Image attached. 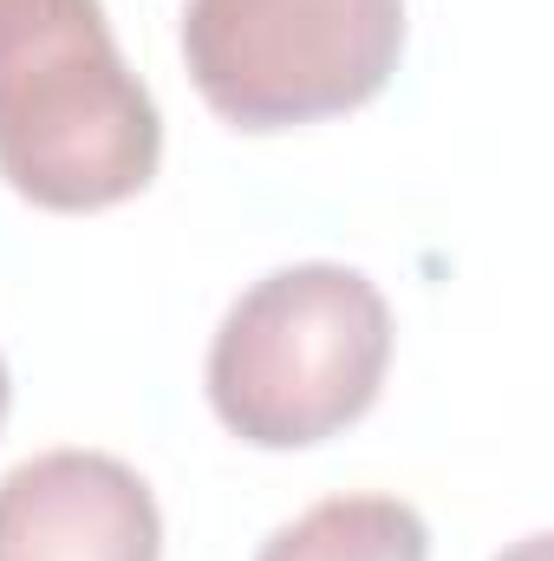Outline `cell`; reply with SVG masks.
<instances>
[{
    "label": "cell",
    "mask_w": 554,
    "mask_h": 561,
    "mask_svg": "<svg viewBox=\"0 0 554 561\" xmlns=\"http://www.w3.org/2000/svg\"><path fill=\"white\" fill-rule=\"evenodd\" d=\"M255 561H430V529L405 496H326L280 523Z\"/></svg>",
    "instance_id": "5b68a950"
},
{
    "label": "cell",
    "mask_w": 554,
    "mask_h": 561,
    "mask_svg": "<svg viewBox=\"0 0 554 561\" xmlns=\"http://www.w3.org/2000/svg\"><path fill=\"white\" fill-rule=\"evenodd\" d=\"M496 561H549V536H522L509 556H496Z\"/></svg>",
    "instance_id": "8992f818"
},
{
    "label": "cell",
    "mask_w": 554,
    "mask_h": 561,
    "mask_svg": "<svg viewBox=\"0 0 554 561\" xmlns=\"http://www.w3.org/2000/svg\"><path fill=\"white\" fill-rule=\"evenodd\" d=\"M0 561H163L157 496L125 457L39 450L0 477Z\"/></svg>",
    "instance_id": "277c9868"
},
{
    "label": "cell",
    "mask_w": 554,
    "mask_h": 561,
    "mask_svg": "<svg viewBox=\"0 0 554 561\" xmlns=\"http://www.w3.org/2000/svg\"><path fill=\"white\" fill-rule=\"evenodd\" d=\"M405 59V0H189L183 66L235 131H293L372 105Z\"/></svg>",
    "instance_id": "3957f363"
},
{
    "label": "cell",
    "mask_w": 554,
    "mask_h": 561,
    "mask_svg": "<svg viewBox=\"0 0 554 561\" xmlns=\"http://www.w3.org/2000/svg\"><path fill=\"white\" fill-rule=\"evenodd\" d=\"M392 366V307L346 262L262 275L209 340V405L255 450H313L372 412Z\"/></svg>",
    "instance_id": "7a4b0ae2"
},
{
    "label": "cell",
    "mask_w": 554,
    "mask_h": 561,
    "mask_svg": "<svg viewBox=\"0 0 554 561\" xmlns=\"http://www.w3.org/2000/svg\"><path fill=\"white\" fill-rule=\"evenodd\" d=\"M163 118L99 0H0V176L53 216L150 190Z\"/></svg>",
    "instance_id": "6da1fadb"
},
{
    "label": "cell",
    "mask_w": 554,
    "mask_h": 561,
    "mask_svg": "<svg viewBox=\"0 0 554 561\" xmlns=\"http://www.w3.org/2000/svg\"><path fill=\"white\" fill-rule=\"evenodd\" d=\"M7 399H13V379H7V359H0V424H7Z\"/></svg>",
    "instance_id": "52a82bcc"
}]
</instances>
